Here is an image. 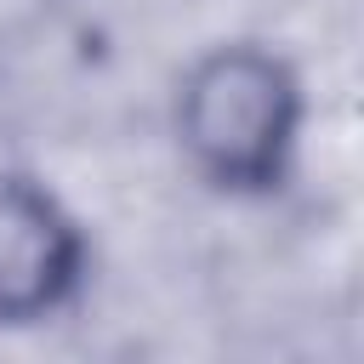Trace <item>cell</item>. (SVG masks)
Wrapping results in <instances>:
<instances>
[{
    "mask_svg": "<svg viewBox=\"0 0 364 364\" xmlns=\"http://www.w3.org/2000/svg\"><path fill=\"white\" fill-rule=\"evenodd\" d=\"M74 267V239L28 188H0V318L46 307Z\"/></svg>",
    "mask_w": 364,
    "mask_h": 364,
    "instance_id": "obj_2",
    "label": "cell"
},
{
    "mask_svg": "<svg viewBox=\"0 0 364 364\" xmlns=\"http://www.w3.org/2000/svg\"><path fill=\"white\" fill-rule=\"evenodd\" d=\"M188 142L222 176H267L290 131V85L267 57L228 51L188 85Z\"/></svg>",
    "mask_w": 364,
    "mask_h": 364,
    "instance_id": "obj_1",
    "label": "cell"
}]
</instances>
